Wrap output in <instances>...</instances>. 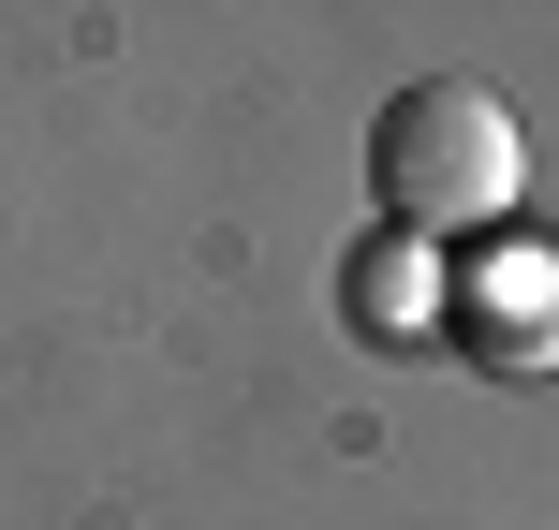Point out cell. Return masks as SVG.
<instances>
[{
    "instance_id": "6da1fadb",
    "label": "cell",
    "mask_w": 559,
    "mask_h": 530,
    "mask_svg": "<svg viewBox=\"0 0 559 530\" xmlns=\"http://www.w3.org/2000/svg\"><path fill=\"white\" fill-rule=\"evenodd\" d=\"M368 177H383V236H472L515 207L531 133H515V104L486 74H413L368 118Z\"/></svg>"
},
{
    "instance_id": "7a4b0ae2",
    "label": "cell",
    "mask_w": 559,
    "mask_h": 530,
    "mask_svg": "<svg viewBox=\"0 0 559 530\" xmlns=\"http://www.w3.org/2000/svg\"><path fill=\"white\" fill-rule=\"evenodd\" d=\"M456 325H472L486 368H559V251H531V236H501V251L456 266Z\"/></svg>"
},
{
    "instance_id": "3957f363",
    "label": "cell",
    "mask_w": 559,
    "mask_h": 530,
    "mask_svg": "<svg viewBox=\"0 0 559 530\" xmlns=\"http://www.w3.org/2000/svg\"><path fill=\"white\" fill-rule=\"evenodd\" d=\"M338 325H354V339H427V325H442V266H427V236H368L354 280H338Z\"/></svg>"
}]
</instances>
